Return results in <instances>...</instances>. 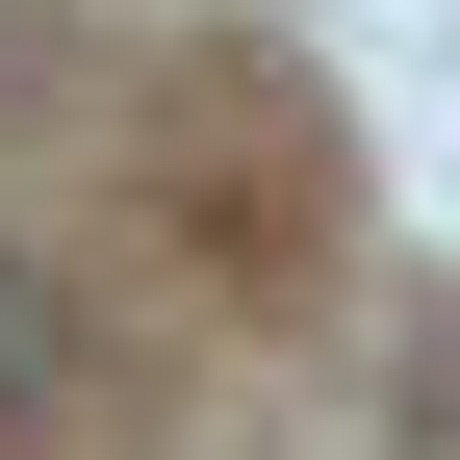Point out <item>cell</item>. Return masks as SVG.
<instances>
[{
  "label": "cell",
  "mask_w": 460,
  "mask_h": 460,
  "mask_svg": "<svg viewBox=\"0 0 460 460\" xmlns=\"http://www.w3.org/2000/svg\"><path fill=\"white\" fill-rule=\"evenodd\" d=\"M51 358H77V332H51V256H0V410H26Z\"/></svg>",
  "instance_id": "cell-1"
}]
</instances>
